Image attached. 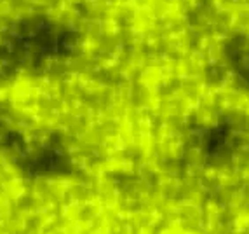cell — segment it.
I'll use <instances>...</instances> for the list:
<instances>
[{
	"instance_id": "obj_1",
	"label": "cell",
	"mask_w": 249,
	"mask_h": 234,
	"mask_svg": "<svg viewBox=\"0 0 249 234\" xmlns=\"http://www.w3.org/2000/svg\"><path fill=\"white\" fill-rule=\"evenodd\" d=\"M30 37L14 0H0V65L11 53L14 42Z\"/></svg>"
}]
</instances>
